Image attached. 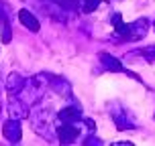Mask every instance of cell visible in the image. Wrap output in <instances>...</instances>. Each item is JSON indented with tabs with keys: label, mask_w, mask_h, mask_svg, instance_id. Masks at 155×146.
I'll return each instance as SVG.
<instances>
[{
	"label": "cell",
	"mask_w": 155,
	"mask_h": 146,
	"mask_svg": "<svg viewBox=\"0 0 155 146\" xmlns=\"http://www.w3.org/2000/svg\"><path fill=\"white\" fill-rule=\"evenodd\" d=\"M57 120L59 122H82V116L78 110H74V106H68L57 114Z\"/></svg>",
	"instance_id": "obj_7"
},
{
	"label": "cell",
	"mask_w": 155,
	"mask_h": 146,
	"mask_svg": "<svg viewBox=\"0 0 155 146\" xmlns=\"http://www.w3.org/2000/svg\"><path fill=\"white\" fill-rule=\"evenodd\" d=\"M18 20L23 23V26H27L29 31H33V33H37L39 31V20L35 18V14L33 12H29V10H18Z\"/></svg>",
	"instance_id": "obj_6"
},
{
	"label": "cell",
	"mask_w": 155,
	"mask_h": 146,
	"mask_svg": "<svg viewBox=\"0 0 155 146\" xmlns=\"http://www.w3.org/2000/svg\"><path fill=\"white\" fill-rule=\"evenodd\" d=\"M98 2L100 0H84V12H94L98 8Z\"/></svg>",
	"instance_id": "obj_10"
},
{
	"label": "cell",
	"mask_w": 155,
	"mask_h": 146,
	"mask_svg": "<svg viewBox=\"0 0 155 146\" xmlns=\"http://www.w3.org/2000/svg\"><path fill=\"white\" fill-rule=\"evenodd\" d=\"M31 124H33V128L37 130V134L45 136L47 140H53L55 138V136H51V132H55V134H57V128H55V118L49 114V112H45V110L35 112V114L31 116Z\"/></svg>",
	"instance_id": "obj_1"
},
{
	"label": "cell",
	"mask_w": 155,
	"mask_h": 146,
	"mask_svg": "<svg viewBox=\"0 0 155 146\" xmlns=\"http://www.w3.org/2000/svg\"><path fill=\"white\" fill-rule=\"evenodd\" d=\"M100 59L106 63V65H108V69H112V71H120V69H123V67H120V63L114 61L110 55H100Z\"/></svg>",
	"instance_id": "obj_9"
},
{
	"label": "cell",
	"mask_w": 155,
	"mask_h": 146,
	"mask_svg": "<svg viewBox=\"0 0 155 146\" xmlns=\"http://www.w3.org/2000/svg\"><path fill=\"white\" fill-rule=\"evenodd\" d=\"M55 4H59V6H65V8H76V0H51Z\"/></svg>",
	"instance_id": "obj_11"
},
{
	"label": "cell",
	"mask_w": 155,
	"mask_h": 146,
	"mask_svg": "<svg viewBox=\"0 0 155 146\" xmlns=\"http://www.w3.org/2000/svg\"><path fill=\"white\" fill-rule=\"evenodd\" d=\"M2 132H4V138L8 142H18L21 136H23V130H21V120H16V118H10L4 122L2 126Z\"/></svg>",
	"instance_id": "obj_4"
},
{
	"label": "cell",
	"mask_w": 155,
	"mask_h": 146,
	"mask_svg": "<svg viewBox=\"0 0 155 146\" xmlns=\"http://www.w3.org/2000/svg\"><path fill=\"white\" fill-rule=\"evenodd\" d=\"M25 83H27V79H25L21 73H10L6 79V92L10 95H18V93L23 92Z\"/></svg>",
	"instance_id": "obj_5"
},
{
	"label": "cell",
	"mask_w": 155,
	"mask_h": 146,
	"mask_svg": "<svg viewBox=\"0 0 155 146\" xmlns=\"http://www.w3.org/2000/svg\"><path fill=\"white\" fill-rule=\"evenodd\" d=\"M0 31H2V41L8 43L12 35H10V23L6 20V14L4 12H0Z\"/></svg>",
	"instance_id": "obj_8"
},
{
	"label": "cell",
	"mask_w": 155,
	"mask_h": 146,
	"mask_svg": "<svg viewBox=\"0 0 155 146\" xmlns=\"http://www.w3.org/2000/svg\"><path fill=\"white\" fill-rule=\"evenodd\" d=\"M8 114H10V118H16V120L29 118V104H27L23 98L12 95L10 101H8Z\"/></svg>",
	"instance_id": "obj_2"
},
{
	"label": "cell",
	"mask_w": 155,
	"mask_h": 146,
	"mask_svg": "<svg viewBox=\"0 0 155 146\" xmlns=\"http://www.w3.org/2000/svg\"><path fill=\"white\" fill-rule=\"evenodd\" d=\"M78 122H61V126L57 128V140L61 144H71L78 138Z\"/></svg>",
	"instance_id": "obj_3"
}]
</instances>
